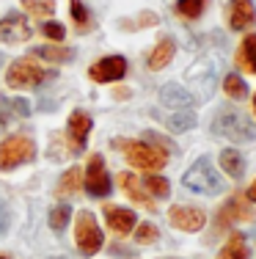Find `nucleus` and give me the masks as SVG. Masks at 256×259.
I'll use <instances>...</instances> for the list:
<instances>
[{
  "label": "nucleus",
  "instance_id": "obj_1",
  "mask_svg": "<svg viewBox=\"0 0 256 259\" xmlns=\"http://www.w3.org/2000/svg\"><path fill=\"white\" fill-rule=\"evenodd\" d=\"M212 133L223 135V138L234 141V144H242V141H256V124L248 113H242L240 108H221L212 119Z\"/></svg>",
  "mask_w": 256,
  "mask_h": 259
},
{
  "label": "nucleus",
  "instance_id": "obj_2",
  "mask_svg": "<svg viewBox=\"0 0 256 259\" xmlns=\"http://www.w3.org/2000/svg\"><path fill=\"white\" fill-rule=\"evenodd\" d=\"M113 146H119L121 155L130 165H135V168H143V171H160L163 165L168 163V152L157 149V146L146 144V141H113Z\"/></svg>",
  "mask_w": 256,
  "mask_h": 259
},
{
  "label": "nucleus",
  "instance_id": "obj_3",
  "mask_svg": "<svg viewBox=\"0 0 256 259\" xmlns=\"http://www.w3.org/2000/svg\"><path fill=\"white\" fill-rule=\"evenodd\" d=\"M182 185L193 193H204V196H215L221 193L223 182H221V174L212 168L210 157H198L196 163L187 168V174L182 177Z\"/></svg>",
  "mask_w": 256,
  "mask_h": 259
},
{
  "label": "nucleus",
  "instance_id": "obj_4",
  "mask_svg": "<svg viewBox=\"0 0 256 259\" xmlns=\"http://www.w3.org/2000/svg\"><path fill=\"white\" fill-rule=\"evenodd\" d=\"M75 243H77V248H80V254H85V256H94L96 251L102 248V229H99V224H96L94 212H88V209H80V212H77Z\"/></svg>",
  "mask_w": 256,
  "mask_h": 259
},
{
  "label": "nucleus",
  "instance_id": "obj_5",
  "mask_svg": "<svg viewBox=\"0 0 256 259\" xmlns=\"http://www.w3.org/2000/svg\"><path fill=\"white\" fill-rule=\"evenodd\" d=\"M50 77H53V72H44L30 58H17L14 64L9 66V72H6V83H9L11 89H36L39 83H44V80H50Z\"/></svg>",
  "mask_w": 256,
  "mask_h": 259
},
{
  "label": "nucleus",
  "instance_id": "obj_6",
  "mask_svg": "<svg viewBox=\"0 0 256 259\" xmlns=\"http://www.w3.org/2000/svg\"><path fill=\"white\" fill-rule=\"evenodd\" d=\"M36 157V146L30 138L14 135V138H6L0 144V171H11L22 163H30Z\"/></svg>",
  "mask_w": 256,
  "mask_h": 259
},
{
  "label": "nucleus",
  "instance_id": "obj_7",
  "mask_svg": "<svg viewBox=\"0 0 256 259\" xmlns=\"http://www.w3.org/2000/svg\"><path fill=\"white\" fill-rule=\"evenodd\" d=\"M83 188L88 190V196H94V199L111 196V177H108V171H105L102 155H91L88 168H85V174H83Z\"/></svg>",
  "mask_w": 256,
  "mask_h": 259
},
{
  "label": "nucleus",
  "instance_id": "obj_8",
  "mask_svg": "<svg viewBox=\"0 0 256 259\" xmlns=\"http://www.w3.org/2000/svg\"><path fill=\"white\" fill-rule=\"evenodd\" d=\"M168 224L179 232H198V229H204L207 215H204V209H198V207L176 204V207L168 209Z\"/></svg>",
  "mask_w": 256,
  "mask_h": 259
},
{
  "label": "nucleus",
  "instance_id": "obj_9",
  "mask_svg": "<svg viewBox=\"0 0 256 259\" xmlns=\"http://www.w3.org/2000/svg\"><path fill=\"white\" fill-rule=\"evenodd\" d=\"M30 25L25 22V17L20 11H9V14L0 20V41L6 45H20V41H28L30 39Z\"/></svg>",
  "mask_w": 256,
  "mask_h": 259
},
{
  "label": "nucleus",
  "instance_id": "obj_10",
  "mask_svg": "<svg viewBox=\"0 0 256 259\" xmlns=\"http://www.w3.org/2000/svg\"><path fill=\"white\" fill-rule=\"evenodd\" d=\"M88 75L96 83H113V80H121L127 75V61L121 55H108V58H99L91 66Z\"/></svg>",
  "mask_w": 256,
  "mask_h": 259
},
{
  "label": "nucleus",
  "instance_id": "obj_11",
  "mask_svg": "<svg viewBox=\"0 0 256 259\" xmlns=\"http://www.w3.org/2000/svg\"><path fill=\"white\" fill-rule=\"evenodd\" d=\"M256 212L248 207V201L242 196H231V199L223 204V209L218 212V226H231L240 224V221H253Z\"/></svg>",
  "mask_w": 256,
  "mask_h": 259
},
{
  "label": "nucleus",
  "instance_id": "obj_12",
  "mask_svg": "<svg viewBox=\"0 0 256 259\" xmlns=\"http://www.w3.org/2000/svg\"><path fill=\"white\" fill-rule=\"evenodd\" d=\"M102 215H105L108 226H111L116 234H130L132 229H135V224H138V215L132 212V209H127V207L105 204L102 207Z\"/></svg>",
  "mask_w": 256,
  "mask_h": 259
},
{
  "label": "nucleus",
  "instance_id": "obj_13",
  "mask_svg": "<svg viewBox=\"0 0 256 259\" xmlns=\"http://www.w3.org/2000/svg\"><path fill=\"white\" fill-rule=\"evenodd\" d=\"M229 25L234 30H245L256 25L253 0H231L229 3Z\"/></svg>",
  "mask_w": 256,
  "mask_h": 259
},
{
  "label": "nucleus",
  "instance_id": "obj_14",
  "mask_svg": "<svg viewBox=\"0 0 256 259\" xmlns=\"http://www.w3.org/2000/svg\"><path fill=\"white\" fill-rule=\"evenodd\" d=\"M160 100H163V105H168V108H174V110H190L193 108V94L185 85H176V83L163 85Z\"/></svg>",
  "mask_w": 256,
  "mask_h": 259
},
{
  "label": "nucleus",
  "instance_id": "obj_15",
  "mask_svg": "<svg viewBox=\"0 0 256 259\" xmlns=\"http://www.w3.org/2000/svg\"><path fill=\"white\" fill-rule=\"evenodd\" d=\"M88 133H91V116L85 110H75L69 116V138L75 144V152H80L88 141Z\"/></svg>",
  "mask_w": 256,
  "mask_h": 259
},
{
  "label": "nucleus",
  "instance_id": "obj_16",
  "mask_svg": "<svg viewBox=\"0 0 256 259\" xmlns=\"http://www.w3.org/2000/svg\"><path fill=\"white\" fill-rule=\"evenodd\" d=\"M174 53H176V45H174V39H163L160 45H155V50L149 53V58H146V66L149 69H163V66H168L171 64V58H174Z\"/></svg>",
  "mask_w": 256,
  "mask_h": 259
},
{
  "label": "nucleus",
  "instance_id": "obj_17",
  "mask_svg": "<svg viewBox=\"0 0 256 259\" xmlns=\"http://www.w3.org/2000/svg\"><path fill=\"white\" fill-rule=\"evenodd\" d=\"M221 168L226 171L231 180H240L242 171H245V160H242V155L237 149H223L221 152Z\"/></svg>",
  "mask_w": 256,
  "mask_h": 259
},
{
  "label": "nucleus",
  "instance_id": "obj_18",
  "mask_svg": "<svg viewBox=\"0 0 256 259\" xmlns=\"http://www.w3.org/2000/svg\"><path fill=\"white\" fill-rule=\"evenodd\" d=\"M221 259H251V248H248L245 237L231 234L226 240V245L221 248Z\"/></svg>",
  "mask_w": 256,
  "mask_h": 259
},
{
  "label": "nucleus",
  "instance_id": "obj_19",
  "mask_svg": "<svg viewBox=\"0 0 256 259\" xmlns=\"http://www.w3.org/2000/svg\"><path fill=\"white\" fill-rule=\"evenodd\" d=\"M33 55L36 58H44L50 61V64H66V61L75 58V50H69V47H33Z\"/></svg>",
  "mask_w": 256,
  "mask_h": 259
},
{
  "label": "nucleus",
  "instance_id": "obj_20",
  "mask_svg": "<svg viewBox=\"0 0 256 259\" xmlns=\"http://www.w3.org/2000/svg\"><path fill=\"white\" fill-rule=\"evenodd\" d=\"M237 61H240V66H245L248 72H253L256 75V33L245 36L240 45V53H237Z\"/></svg>",
  "mask_w": 256,
  "mask_h": 259
},
{
  "label": "nucleus",
  "instance_id": "obj_21",
  "mask_svg": "<svg viewBox=\"0 0 256 259\" xmlns=\"http://www.w3.org/2000/svg\"><path fill=\"white\" fill-rule=\"evenodd\" d=\"M80 188H83V171L72 165V168L58 180V196H72V193H77Z\"/></svg>",
  "mask_w": 256,
  "mask_h": 259
},
{
  "label": "nucleus",
  "instance_id": "obj_22",
  "mask_svg": "<svg viewBox=\"0 0 256 259\" xmlns=\"http://www.w3.org/2000/svg\"><path fill=\"white\" fill-rule=\"evenodd\" d=\"M166 124H168L171 133H187V130L196 127V116H193L190 110H174Z\"/></svg>",
  "mask_w": 256,
  "mask_h": 259
},
{
  "label": "nucleus",
  "instance_id": "obj_23",
  "mask_svg": "<svg viewBox=\"0 0 256 259\" xmlns=\"http://www.w3.org/2000/svg\"><path fill=\"white\" fill-rule=\"evenodd\" d=\"M121 188H124V193L130 196L132 201H138V204H143V207H155L149 199L143 196V190H141V185H138V180H135V174H121Z\"/></svg>",
  "mask_w": 256,
  "mask_h": 259
},
{
  "label": "nucleus",
  "instance_id": "obj_24",
  "mask_svg": "<svg viewBox=\"0 0 256 259\" xmlns=\"http://www.w3.org/2000/svg\"><path fill=\"white\" fill-rule=\"evenodd\" d=\"M143 188L149 190L151 196H157V199H166L168 190H171V185H168L166 177H160V174H149V177L143 180Z\"/></svg>",
  "mask_w": 256,
  "mask_h": 259
},
{
  "label": "nucleus",
  "instance_id": "obj_25",
  "mask_svg": "<svg viewBox=\"0 0 256 259\" xmlns=\"http://www.w3.org/2000/svg\"><path fill=\"white\" fill-rule=\"evenodd\" d=\"M204 6H207V0H176V14L187 17V20H198Z\"/></svg>",
  "mask_w": 256,
  "mask_h": 259
},
{
  "label": "nucleus",
  "instance_id": "obj_26",
  "mask_svg": "<svg viewBox=\"0 0 256 259\" xmlns=\"http://www.w3.org/2000/svg\"><path fill=\"white\" fill-rule=\"evenodd\" d=\"M223 91H226L231 100H242V97L248 94V85L240 75H226V80H223Z\"/></svg>",
  "mask_w": 256,
  "mask_h": 259
},
{
  "label": "nucleus",
  "instance_id": "obj_27",
  "mask_svg": "<svg viewBox=\"0 0 256 259\" xmlns=\"http://www.w3.org/2000/svg\"><path fill=\"white\" fill-rule=\"evenodd\" d=\"M69 218H72V207L69 204H58V207H53L50 209V229H66V224H69Z\"/></svg>",
  "mask_w": 256,
  "mask_h": 259
},
{
  "label": "nucleus",
  "instance_id": "obj_28",
  "mask_svg": "<svg viewBox=\"0 0 256 259\" xmlns=\"http://www.w3.org/2000/svg\"><path fill=\"white\" fill-rule=\"evenodd\" d=\"M22 9L30 11L33 17H50L56 11V3L53 0H22Z\"/></svg>",
  "mask_w": 256,
  "mask_h": 259
},
{
  "label": "nucleus",
  "instance_id": "obj_29",
  "mask_svg": "<svg viewBox=\"0 0 256 259\" xmlns=\"http://www.w3.org/2000/svg\"><path fill=\"white\" fill-rule=\"evenodd\" d=\"M69 9H72V17H75V25L80 28V30H83V28H88V11H85L83 0H72Z\"/></svg>",
  "mask_w": 256,
  "mask_h": 259
},
{
  "label": "nucleus",
  "instance_id": "obj_30",
  "mask_svg": "<svg viewBox=\"0 0 256 259\" xmlns=\"http://www.w3.org/2000/svg\"><path fill=\"white\" fill-rule=\"evenodd\" d=\"M135 240H138L141 245L155 243V240H157V226H155V224H141V226L135 229Z\"/></svg>",
  "mask_w": 256,
  "mask_h": 259
},
{
  "label": "nucleus",
  "instance_id": "obj_31",
  "mask_svg": "<svg viewBox=\"0 0 256 259\" xmlns=\"http://www.w3.org/2000/svg\"><path fill=\"white\" fill-rule=\"evenodd\" d=\"M41 33L53 41H61L66 36V30H64V25H58V22H44V25H41Z\"/></svg>",
  "mask_w": 256,
  "mask_h": 259
},
{
  "label": "nucleus",
  "instance_id": "obj_32",
  "mask_svg": "<svg viewBox=\"0 0 256 259\" xmlns=\"http://www.w3.org/2000/svg\"><path fill=\"white\" fill-rule=\"evenodd\" d=\"M9 224H11V215H9V207L0 201V234L9 232Z\"/></svg>",
  "mask_w": 256,
  "mask_h": 259
},
{
  "label": "nucleus",
  "instance_id": "obj_33",
  "mask_svg": "<svg viewBox=\"0 0 256 259\" xmlns=\"http://www.w3.org/2000/svg\"><path fill=\"white\" fill-rule=\"evenodd\" d=\"M11 108H14V113H20V116H30V105L25 100H14Z\"/></svg>",
  "mask_w": 256,
  "mask_h": 259
},
{
  "label": "nucleus",
  "instance_id": "obj_34",
  "mask_svg": "<svg viewBox=\"0 0 256 259\" xmlns=\"http://www.w3.org/2000/svg\"><path fill=\"white\" fill-rule=\"evenodd\" d=\"M245 199H248V201H253V204H256V182H251V188H248Z\"/></svg>",
  "mask_w": 256,
  "mask_h": 259
},
{
  "label": "nucleus",
  "instance_id": "obj_35",
  "mask_svg": "<svg viewBox=\"0 0 256 259\" xmlns=\"http://www.w3.org/2000/svg\"><path fill=\"white\" fill-rule=\"evenodd\" d=\"M6 64V58H3V53H0V66H3Z\"/></svg>",
  "mask_w": 256,
  "mask_h": 259
},
{
  "label": "nucleus",
  "instance_id": "obj_36",
  "mask_svg": "<svg viewBox=\"0 0 256 259\" xmlns=\"http://www.w3.org/2000/svg\"><path fill=\"white\" fill-rule=\"evenodd\" d=\"M253 110H256V94H253Z\"/></svg>",
  "mask_w": 256,
  "mask_h": 259
},
{
  "label": "nucleus",
  "instance_id": "obj_37",
  "mask_svg": "<svg viewBox=\"0 0 256 259\" xmlns=\"http://www.w3.org/2000/svg\"><path fill=\"white\" fill-rule=\"evenodd\" d=\"M53 259H66V256H53Z\"/></svg>",
  "mask_w": 256,
  "mask_h": 259
},
{
  "label": "nucleus",
  "instance_id": "obj_38",
  "mask_svg": "<svg viewBox=\"0 0 256 259\" xmlns=\"http://www.w3.org/2000/svg\"><path fill=\"white\" fill-rule=\"evenodd\" d=\"M0 259H9V256H0Z\"/></svg>",
  "mask_w": 256,
  "mask_h": 259
}]
</instances>
